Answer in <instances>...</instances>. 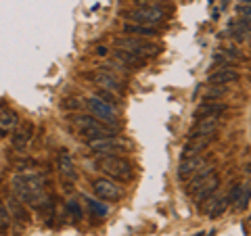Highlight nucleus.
Here are the masks:
<instances>
[{
	"instance_id": "obj_31",
	"label": "nucleus",
	"mask_w": 251,
	"mask_h": 236,
	"mask_svg": "<svg viewBox=\"0 0 251 236\" xmlns=\"http://www.w3.org/2000/svg\"><path fill=\"white\" fill-rule=\"evenodd\" d=\"M226 94V86H220V88H209L205 92V98H220Z\"/></svg>"
},
{
	"instance_id": "obj_13",
	"label": "nucleus",
	"mask_w": 251,
	"mask_h": 236,
	"mask_svg": "<svg viewBox=\"0 0 251 236\" xmlns=\"http://www.w3.org/2000/svg\"><path fill=\"white\" fill-rule=\"evenodd\" d=\"M205 203H207V205H203V207H201V211H203L205 215H209V217H220L226 209H228V207L232 205V203L228 201V196H226V194H224V196H209V199H207Z\"/></svg>"
},
{
	"instance_id": "obj_25",
	"label": "nucleus",
	"mask_w": 251,
	"mask_h": 236,
	"mask_svg": "<svg viewBox=\"0 0 251 236\" xmlns=\"http://www.w3.org/2000/svg\"><path fill=\"white\" fill-rule=\"evenodd\" d=\"M239 61L237 54H232V52H222V50H218L214 54V63H222V67H230L234 65V63Z\"/></svg>"
},
{
	"instance_id": "obj_36",
	"label": "nucleus",
	"mask_w": 251,
	"mask_h": 236,
	"mask_svg": "<svg viewBox=\"0 0 251 236\" xmlns=\"http://www.w3.org/2000/svg\"><path fill=\"white\" fill-rule=\"evenodd\" d=\"M249 219H251V217H249Z\"/></svg>"
},
{
	"instance_id": "obj_17",
	"label": "nucleus",
	"mask_w": 251,
	"mask_h": 236,
	"mask_svg": "<svg viewBox=\"0 0 251 236\" xmlns=\"http://www.w3.org/2000/svg\"><path fill=\"white\" fill-rule=\"evenodd\" d=\"M226 111H228V107L224 103H201L197 109H195V117L197 119H203V117H222Z\"/></svg>"
},
{
	"instance_id": "obj_32",
	"label": "nucleus",
	"mask_w": 251,
	"mask_h": 236,
	"mask_svg": "<svg viewBox=\"0 0 251 236\" xmlns=\"http://www.w3.org/2000/svg\"><path fill=\"white\" fill-rule=\"evenodd\" d=\"M237 13L243 15V17L251 19V4H239V6H237Z\"/></svg>"
},
{
	"instance_id": "obj_27",
	"label": "nucleus",
	"mask_w": 251,
	"mask_h": 236,
	"mask_svg": "<svg viewBox=\"0 0 251 236\" xmlns=\"http://www.w3.org/2000/svg\"><path fill=\"white\" fill-rule=\"evenodd\" d=\"M84 201H86V205H88V209L92 211V213H94V215H99V217H103V215H107V207L103 205V203L94 201V199H90V196H84Z\"/></svg>"
},
{
	"instance_id": "obj_21",
	"label": "nucleus",
	"mask_w": 251,
	"mask_h": 236,
	"mask_svg": "<svg viewBox=\"0 0 251 236\" xmlns=\"http://www.w3.org/2000/svg\"><path fill=\"white\" fill-rule=\"evenodd\" d=\"M209 142H211V138H199V140L188 138V142L182 146V159H193V157H199V153Z\"/></svg>"
},
{
	"instance_id": "obj_35",
	"label": "nucleus",
	"mask_w": 251,
	"mask_h": 236,
	"mask_svg": "<svg viewBox=\"0 0 251 236\" xmlns=\"http://www.w3.org/2000/svg\"><path fill=\"white\" fill-rule=\"evenodd\" d=\"M107 52H109L107 46H99V48H97V54H100V57H103V54H107Z\"/></svg>"
},
{
	"instance_id": "obj_1",
	"label": "nucleus",
	"mask_w": 251,
	"mask_h": 236,
	"mask_svg": "<svg viewBox=\"0 0 251 236\" xmlns=\"http://www.w3.org/2000/svg\"><path fill=\"white\" fill-rule=\"evenodd\" d=\"M13 194L17 196L21 203H27L31 207H40L42 203L49 199L46 194V178L42 174H31V171H25V174H17L13 178Z\"/></svg>"
},
{
	"instance_id": "obj_3",
	"label": "nucleus",
	"mask_w": 251,
	"mask_h": 236,
	"mask_svg": "<svg viewBox=\"0 0 251 236\" xmlns=\"http://www.w3.org/2000/svg\"><path fill=\"white\" fill-rule=\"evenodd\" d=\"M113 46L120 50H126V52H132L136 54L140 59H153L157 54L161 52V46L155 44L151 40H145V38H132V36H117L113 40Z\"/></svg>"
},
{
	"instance_id": "obj_22",
	"label": "nucleus",
	"mask_w": 251,
	"mask_h": 236,
	"mask_svg": "<svg viewBox=\"0 0 251 236\" xmlns=\"http://www.w3.org/2000/svg\"><path fill=\"white\" fill-rule=\"evenodd\" d=\"M9 213H11L13 219H19V222H23V224L29 222V213L25 209V203H21L15 194L9 196Z\"/></svg>"
},
{
	"instance_id": "obj_8",
	"label": "nucleus",
	"mask_w": 251,
	"mask_h": 236,
	"mask_svg": "<svg viewBox=\"0 0 251 236\" xmlns=\"http://www.w3.org/2000/svg\"><path fill=\"white\" fill-rule=\"evenodd\" d=\"M86 144H88V151L90 153L100 155V157H105V155H117V153H122V151H126V148L130 146L124 138H117V136L100 138V140H88Z\"/></svg>"
},
{
	"instance_id": "obj_18",
	"label": "nucleus",
	"mask_w": 251,
	"mask_h": 236,
	"mask_svg": "<svg viewBox=\"0 0 251 236\" xmlns=\"http://www.w3.org/2000/svg\"><path fill=\"white\" fill-rule=\"evenodd\" d=\"M124 34L126 36H132V38H155L159 36V31L155 27H149V25H138V23H124Z\"/></svg>"
},
{
	"instance_id": "obj_10",
	"label": "nucleus",
	"mask_w": 251,
	"mask_h": 236,
	"mask_svg": "<svg viewBox=\"0 0 251 236\" xmlns=\"http://www.w3.org/2000/svg\"><path fill=\"white\" fill-rule=\"evenodd\" d=\"M218 130H220V117H203V119H197V123L193 125L188 138H193V140L214 138Z\"/></svg>"
},
{
	"instance_id": "obj_23",
	"label": "nucleus",
	"mask_w": 251,
	"mask_h": 236,
	"mask_svg": "<svg viewBox=\"0 0 251 236\" xmlns=\"http://www.w3.org/2000/svg\"><path fill=\"white\" fill-rule=\"evenodd\" d=\"M69 121H72V125H74L75 130H80V132H86V130L90 128V125H94V123H97L99 119H97V117H94V115H86V113H75V115H72V119H69Z\"/></svg>"
},
{
	"instance_id": "obj_28",
	"label": "nucleus",
	"mask_w": 251,
	"mask_h": 236,
	"mask_svg": "<svg viewBox=\"0 0 251 236\" xmlns=\"http://www.w3.org/2000/svg\"><path fill=\"white\" fill-rule=\"evenodd\" d=\"M67 209H69V213H72V215L75 217V222H80V219H84V211H82V205H80V201H77V199L67 201Z\"/></svg>"
},
{
	"instance_id": "obj_7",
	"label": "nucleus",
	"mask_w": 251,
	"mask_h": 236,
	"mask_svg": "<svg viewBox=\"0 0 251 236\" xmlns=\"http://www.w3.org/2000/svg\"><path fill=\"white\" fill-rule=\"evenodd\" d=\"M84 77H86V80H90L92 84H97L99 90H109V92L120 94V96H122V92H124L122 80L113 71H109V69H99V71L84 73Z\"/></svg>"
},
{
	"instance_id": "obj_30",
	"label": "nucleus",
	"mask_w": 251,
	"mask_h": 236,
	"mask_svg": "<svg viewBox=\"0 0 251 236\" xmlns=\"http://www.w3.org/2000/svg\"><path fill=\"white\" fill-rule=\"evenodd\" d=\"M34 167H36V161L34 159H21V161L15 163V169H17L19 174H25L27 169H34Z\"/></svg>"
},
{
	"instance_id": "obj_16",
	"label": "nucleus",
	"mask_w": 251,
	"mask_h": 236,
	"mask_svg": "<svg viewBox=\"0 0 251 236\" xmlns=\"http://www.w3.org/2000/svg\"><path fill=\"white\" fill-rule=\"evenodd\" d=\"M19 125V115L9 109L4 103H0V134L15 132V128Z\"/></svg>"
},
{
	"instance_id": "obj_4",
	"label": "nucleus",
	"mask_w": 251,
	"mask_h": 236,
	"mask_svg": "<svg viewBox=\"0 0 251 236\" xmlns=\"http://www.w3.org/2000/svg\"><path fill=\"white\" fill-rule=\"evenodd\" d=\"M122 17L128 19V23L157 27L159 23L170 19V11L163 9V6H136L132 11H122Z\"/></svg>"
},
{
	"instance_id": "obj_26",
	"label": "nucleus",
	"mask_w": 251,
	"mask_h": 236,
	"mask_svg": "<svg viewBox=\"0 0 251 236\" xmlns=\"http://www.w3.org/2000/svg\"><path fill=\"white\" fill-rule=\"evenodd\" d=\"M11 219H13V217H11V213H9V207H6V203L0 201V232L9 230Z\"/></svg>"
},
{
	"instance_id": "obj_14",
	"label": "nucleus",
	"mask_w": 251,
	"mask_h": 236,
	"mask_svg": "<svg viewBox=\"0 0 251 236\" xmlns=\"http://www.w3.org/2000/svg\"><path fill=\"white\" fill-rule=\"evenodd\" d=\"M57 169L63 178L67 180H75L77 178V171H75V163L72 159V155H69L67 148H61L59 155H57Z\"/></svg>"
},
{
	"instance_id": "obj_6",
	"label": "nucleus",
	"mask_w": 251,
	"mask_h": 236,
	"mask_svg": "<svg viewBox=\"0 0 251 236\" xmlns=\"http://www.w3.org/2000/svg\"><path fill=\"white\" fill-rule=\"evenodd\" d=\"M86 107L90 109V115H94L97 119H100L103 123L111 125V128L117 130V107L105 103V100L99 98L97 94H92V96L86 100Z\"/></svg>"
},
{
	"instance_id": "obj_2",
	"label": "nucleus",
	"mask_w": 251,
	"mask_h": 236,
	"mask_svg": "<svg viewBox=\"0 0 251 236\" xmlns=\"http://www.w3.org/2000/svg\"><path fill=\"white\" fill-rule=\"evenodd\" d=\"M220 188V176L214 167H203L199 174H195L191 180H188L186 190L188 194L195 196L197 203H205L209 196H214Z\"/></svg>"
},
{
	"instance_id": "obj_20",
	"label": "nucleus",
	"mask_w": 251,
	"mask_h": 236,
	"mask_svg": "<svg viewBox=\"0 0 251 236\" xmlns=\"http://www.w3.org/2000/svg\"><path fill=\"white\" fill-rule=\"evenodd\" d=\"M115 128H111V125H107V123H100V121H97L94 125H90L86 132H82L84 136H86V140H100V138H111V136H115Z\"/></svg>"
},
{
	"instance_id": "obj_12",
	"label": "nucleus",
	"mask_w": 251,
	"mask_h": 236,
	"mask_svg": "<svg viewBox=\"0 0 251 236\" xmlns=\"http://www.w3.org/2000/svg\"><path fill=\"white\" fill-rule=\"evenodd\" d=\"M207 161L203 159V157H193V159H182L178 167V178L180 180H191L195 174H199L203 167H207L205 165Z\"/></svg>"
},
{
	"instance_id": "obj_34",
	"label": "nucleus",
	"mask_w": 251,
	"mask_h": 236,
	"mask_svg": "<svg viewBox=\"0 0 251 236\" xmlns=\"http://www.w3.org/2000/svg\"><path fill=\"white\" fill-rule=\"evenodd\" d=\"M241 21V25H245L247 27V31L251 34V19H247V17H243V19H239Z\"/></svg>"
},
{
	"instance_id": "obj_33",
	"label": "nucleus",
	"mask_w": 251,
	"mask_h": 236,
	"mask_svg": "<svg viewBox=\"0 0 251 236\" xmlns=\"http://www.w3.org/2000/svg\"><path fill=\"white\" fill-rule=\"evenodd\" d=\"M63 107L65 109H80L82 103H80V98H67L65 103H63Z\"/></svg>"
},
{
	"instance_id": "obj_11",
	"label": "nucleus",
	"mask_w": 251,
	"mask_h": 236,
	"mask_svg": "<svg viewBox=\"0 0 251 236\" xmlns=\"http://www.w3.org/2000/svg\"><path fill=\"white\" fill-rule=\"evenodd\" d=\"M31 136H34V125H31V123L17 125L15 132H13V136H11V146L17 153H25L29 142H31Z\"/></svg>"
},
{
	"instance_id": "obj_15",
	"label": "nucleus",
	"mask_w": 251,
	"mask_h": 236,
	"mask_svg": "<svg viewBox=\"0 0 251 236\" xmlns=\"http://www.w3.org/2000/svg\"><path fill=\"white\" fill-rule=\"evenodd\" d=\"M241 80V75L234 71L230 67H220L216 71H211L207 75V82L209 84H216V86H226V84H237Z\"/></svg>"
},
{
	"instance_id": "obj_9",
	"label": "nucleus",
	"mask_w": 251,
	"mask_h": 236,
	"mask_svg": "<svg viewBox=\"0 0 251 236\" xmlns=\"http://www.w3.org/2000/svg\"><path fill=\"white\" fill-rule=\"evenodd\" d=\"M92 190H94V194H97L99 199L109 201V203L120 201L122 196H124L122 186H117L113 180H109V178H99V180H94V182H92Z\"/></svg>"
},
{
	"instance_id": "obj_19",
	"label": "nucleus",
	"mask_w": 251,
	"mask_h": 236,
	"mask_svg": "<svg viewBox=\"0 0 251 236\" xmlns=\"http://www.w3.org/2000/svg\"><path fill=\"white\" fill-rule=\"evenodd\" d=\"M113 59H115V61H120L126 69H143V67H145V63H147L145 59L136 57V54L126 52V50H120V48H115V50H113Z\"/></svg>"
},
{
	"instance_id": "obj_5",
	"label": "nucleus",
	"mask_w": 251,
	"mask_h": 236,
	"mask_svg": "<svg viewBox=\"0 0 251 236\" xmlns=\"http://www.w3.org/2000/svg\"><path fill=\"white\" fill-rule=\"evenodd\" d=\"M97 169L105 174L109 180H120V182H128L132 178V165L117 155H105L97 159Z\"/></svg>"
},
{
	"instance_id": "obj_29",
	"label": "nucleus",
	"mask_w": 251,
	"mask_h": 236,
	"mask_svg": "<svg viewBox=\"0 0 251 236\" xmlns=\"http://www.w3.org/2000/svg\"><path fill=\"white\" fill-rule=\"evenodd\" d=\"M97 96H99V98H103L105 103L113 105V107L120 105V94H115V92H109V90H99V92H97Z\"/></svg>"
},
{
	"instance_id": "obj_24",
	"label": "nucleus",
	"mask_w": 251,
	"mask_h": 236,
	"mask_svg": "<svg viewBox=\"0 0 251 236\" xmlns=\"http://www.w3.org/2000/svg\"><path fill=\"white\" fill-rule=\"evenodd\" d=\"M249 201H251V188L247 186V184H243V188H241V192H239V196H237V201H234V209L237 211H243L247 205H249Z\"/></svg>"
}]
</instances>
